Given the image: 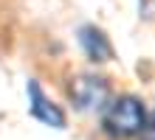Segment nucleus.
I'll use <instances>...</instances> for the list:
<instances>
[{"label": "nucleus", "instance_id": "obj_1", "mask_svg": "<svg viewBox=\"0 0 155 140\" xmlns=\"http://www.w3.org/2000/svg\"><path fill=\"white\" fill-rule=\"evenodd\" d=\"M144 123H147V109L138 98L133 95H118L110 98V104L102 112V129L113 140H130L138 137Z\"/></svg>", "mask_w": 155, "mask_h": 140}, {"label": "nucleus", "instance_id": "obj_5", "mask_svg": "<svg viewBox=\"0 0 155 140\" xmlns=\"http://www.w3.org/2000/svg\"><path fill=\"white\" fill-rule=\"evenodd\" d=\"M135 140H155V112H152V115H147V123H144L141 135L135 137Z\"/></svg>", "mask_w": 155, "mask_h": 140}, {"label": "nucleus", "instance_id": "obj_4", "mask_svg": "<svg viewBox=\"0 0 155 140\" xmlns=\"http://www.w3.org/2000/svg\"><path fill=\"white\" fill-rule=\"evenodd\" d=\"M79 42H82L85 53H87L93 62H107V59L113 56V45L107 42V36L99 31V28H93V25H85V28L79 31Z\"/></svg>", "mask_w": 155, "mask_h": 140}, {"label": "nucleus", "instance_id": "obj_3", "mask_svg": "<svg viewBox=\"0 0 155 140\" xmlns=\"http://www.w3.org/2000/svg\"><path fill=\"white\" fill-rule=\"evenodd\" d=\"M28 109H31V115L42 120L45 126H54V129H62L65 126V115H62V109L57 104H51L48 98L42 95V90H40V84L37 81H28Z\"/></svg>", "mask_w": 155, "mask_h": 140}, {"label": "nucleus", "instance_id": "obj_2", "mask_svg": "<svg viewBox=\"0 0 155 140\" xmlns=\"http://www.w3.org/2000/svg\"><path fill=\"white\" fill-rule=\"evenodd\" d=\"M68 95L79 109H99L110 104V84L96 76H79L68 87Z\"/></svg>", "mask_w": 155, "mask_h": 140}]
</instances>
